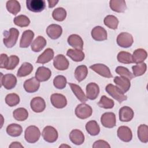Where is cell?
Instances as JSON below:
<instances>
[{"instance_id":"cell-12","label":"cell","mask_w":148,"mask_h":148,"mask_svg":"<svg viewBox=\"0 0 148 148\" xmlns=\"http://www.w3.org/2000/svg\"><path fill=\"white\" fill-rule=\"evenodd\" d=\"M50 101L53 106L58 109H62L66 106L67 100L64 95L61 94H53L50 97Z\"/></svg>"},{"instance_id":"cell-20","label":"cell","mask_w":148,"mask_h":148,"mask_svg":"<svg viewBox=\"0 0 148 148\" xmlns=\"http://www.w3.org/2000/svg\"><path fill=\"white\" fill-rule=\"evenodd\" d=\"M99 93V87L95 83H90L86 86V97L90 100L95 99Z\"/></svg>"},{"instance_id":"cell-51","label":"cell","mask_w":148,"mask_h":148,"mask_svg":"<svg viewBox=\"0 0 148 148\" xmlns=\"http://www.w3.org/2000/svg\"><path fill=\"white\" fill-rule=\"evenodd\" d=\"M49 3V8H52L54 7L56 4L58 2V1H55V0H51V1H47Z\"/></svg>"},{"instance_id":"cell-9","label":"cell","mask_w":148,"mask_h":148,"mask_svg":"<svg viewBox=\"0 0 148 148\" xmlns=\"http://www.w3.org/2000/svg\"><path fill=\"white\" fill-rule=\"evenodd\" d=\"M102 125L106 127L111 128L114 127L116 124V116L113 112H106L103 113L101 117Z\"/></svg>"},{"instance_id":"cell-41","label":"cell","mask_w":148,"mask_h":148,"mask_svg":"<svg viewBox=\"0 0 148 148\" xmlns=\"http://www.w3.org/2000/svg\"><path fill=\"white\" fill-rule=\"evenodd\" d=\"M15 25L20 27H25L29 25L30 20L29 18L25 15H19L14 17L13 20Z\"/></svg>"},{"instance_id":"cell-46","label":"cell","mask_w":148,"mask_h":148,"mask_svg":"<svg viewBox=\"0 0 148 148\" xmlns=\"http://www.w3.org/2000/svg\"><path fill=\"white\" fill-rule=\"evenodd\" d=\"M115 71L117 74L120 75V76L127 77L130 80L133 79L135 77L134 75L127 68L124 66H119L116 68Z\"/></svg>"},{"instance_id":"cell-23","label":"cell","mask_w":148,"mask_h":148,"mask_svg":"<svg viewBox=\"0 0 148 148\" xmlns=\"http://www.w3.org/2000/svg\"><path fill=\"white\" fill-rule=\"evenodd\" d=\"M68 44L76 50H82L83 48V41L82 38L77 34H72L68 38Z\"/></svg>"},{"instance_id":"cell-24","label":"cell","mask_w":148,"mask_h":148,"mask_svg":"<svg viewBox=\"0 0 148 148\" xmlns=\"http://www.w3.org/2000/svg\"><path fill=\"white\" fill-rule=\"evenodd\" d=\"M71 141L76 145H80L84 141V135L79 130H73L69 134Z\"/></svg>"},{"instance_id":"cell-45","label":"cell","mask_w":148,"mask_h":148,"mask_svg":"<svg viewBox=\"0 0 148 148\" xmlns=\"http://www.w3.org/2000/svg\"><path fill=\"white\" fill-rule=\"evenodd\" d=\"M66 79L62 75H58L56 76L53 80V84L54 87L58 89L64 88L66 87Z\"/></svg>"},{"instance_id":"cell-34","label":"cell","mask_w":148,"mask_h":148,"mask_svg":"<svg viewBox=\"0 0 148 148\" xmlns=\"http://www.w3.org/2000/svg\"><path fill=\"white\" fill-rule=\"evenodd\" d=\"M33 71V66L29 62H24L18 69L17 76L18 77H24L29 75Z\"/></svg>"},{"instance_id":"cell-10","label":"cell","mask_w":148,"mask_h":148,"mask_svg":"<svg viewBox=\"0 0 148 148\" xmlns=\"http://www.w3.org/2000/svg\"><path fill=\"white\" fill-rule=\"evenodd\" d=\"M90 68L104 77L111 78L113 77L109 68L103 64H95L92 65L90 66Z\"/></svg>"},{"instance_id":"cell-14","label":"cell","mask_w":148,"mask_h":148,"mask_svg":"<svg viewBox=\"0 0 148 148\" xmlns=\"http://www.w3.org/2000/svg\"><path fill=\"white\" fill-rule=\"evenodd\" d=\"M31 109L36 113L43 112L46 108L45 100L40 97H36L32 99L30 103Z\"/></svg>"},{"instance_id":"cell-42","label":"cell","mask_w":148,"mask_h":148,"mask_svg":"<svg viewBox=\"0 0 148 148\" xmlns=\"http://www.w3.org/2000/svg\"><path fill=\"white\" fill-rule=\"evenodd\" d=\"M132 69L134 76H140L143 75L146 71L147 65L146 63L142 62L132 66Z\"/></svg>"},{"instance_id":"cell-2","label":"cell","mask_w":148,"mask_h":148,"mask_svg":"<svg viewBox=\"0 0 148 148\" xmlns=\"http://www.w3.org/2000/svg\"><path fill=\"white\" fill-rule=\"evenodd\" d=\"M40 136V132L39 129L35 125H30L28 127L24 132V138L25 140L29 143H34L36 142Z\"/></svg>"},{"instance_id":"cell-11","label":"cell","mask_w":148,"mask_h":148,"mask_svg":"<svg viewBox=\"0 0 148 148\" xmlns=\"http://www.w3.org/2000/svg\"><path fill=\"white\" fill-rule=\"evenodd\" d=\"M69 61L62 54H58L53 60V65L54 68L59 71H64L69 67Z\"/></svg>"},{"instance_id":"cell-44","label":"cell","mask_w":148,"mask_h":148,"mask_svg":"<svg viewBox=\"0 0 148 148\" xmlns=\"http://www.w3.org/2000/svg\"><path fill=\"white\" fill-rule=\"evenodd\" d=\"M5 102L9 106H14L19 103L20 97L15 93L9 94L5 97Z\"/></svg>"},{"instance_id":"cell-31","label":"cell","mask_w":148,"mask_h":148,"mask_svg":"<svg viewBox=\"0 0 148 148\" xmlns=\"http://www.w3.org/2000/svg\"><path fill=\"white\" fill-rule=\"evenodd\" d=\"M86 130L91 136H96L100 132V127L95 120H91L87 122L86 124Z\"/></svg>"},{"instance_id":"cell-30","label":"cell","mask_w":148,"mask_h":148,"mask_svg":"<svg viewBox=\"0 0 148 148\" xmlns=\"http://www.w3.org/2000/svg\"><path fill=\"white\" fill-rule=\"evenodd\" d=\"M66 55L70 57L73 61L80 62L83 61L85 57L84 53L80 50L69 49L66 52Z\"/></svg>"},{"instance_id":"cell-28","label":"cell","mask_w":148,"mask_h":148,"mask_svg":"<svg viewBox=\"0 0 148 148\" xmlns=\"http://www.w3.org/2000/svg\"><path fill=\"white\" fill-rule=\"evenodd\" d=\"M132 56L133 62L136 64H140L143 62V61L146 59L147 53L146 51L143 49H138L134 51Z\"/></svg>"},{"instance_id":"cell-40","label":"cell","mask_w":148,"mask_h":148,"mask_svg":"<svg viewBox=\"0 0 148 148\" xmlns=\"http://www.w3.org/2000/svg\"><path fill=\"white\" fill-rule=\"evenodd\" d=\"M52 16L55 20L62 21L66 17V11L63 8H57L53 11Z\"/></svg>"},{"instance_id":"cell-16","label":"cell","mask_w":148,"mask_h":148,"mask_svg":"<svg viewBox=\"0 0 148 148\" xmlns=\"http://www.w3.org/2000/svg\"><path fill=\"white\" fill-rule=\"evenodd\" d=\"M91 35L92 38L97 41H103L107 39V32L104 28L101 26H96L93 28Z\"/></svg>"},{"instance_id":"cell-21","label":"cell","mask_w":148,"mask_h":148,"mask_svg":"<svg viewBox=\"0 0 148 148\" xmlns=\"http://www.w3.org/2000/svg\"><path fill=\"white\" fill-rule=\"evenodd\" d=\"M51 75V72L48 68L45 66L39 67L35 73V77L39 82H45L48 80Z\"/></svg>"},{"instance_id":"cell-33","label":"cell","mask_w":148,"mask_h":148,"mask_svg":"<svg viewBox=\"0 0 148 148\" xmlns=\"http://www.w3.org/2000/svg\"><path fill=\"white\" fill-rule=\"evenodd\" d=\"M87 67L84 65L78 66L75 71V77L79 82L83 81L87 77Z\"/></svg>"},{"instance_id":"cell-49","label":"cell","mask_w":148,"mask_h":148,"mask_svg":"<svg viewBox=\"0 0 148 148\" xmlns=\"http://www.w3.org/2000/svg\"><path fill=\"white\" fill-rule=\"evenodd\" d=\"M9 57L6 54H1V68H6V66L8 64Z\"/></svg>"},{"instance_id":"cell-5","label":"cell","mask_w":148,"mask_h":148,"mask_svg":"<svg viewBox=\"0 0 148 148\" xmlns=\"http://www.w3.org/2000/svg\"><path fill=\"white\" fill-rule=\"evenodd\" d=\"M42 135L44 140L49 143L56 142L58 136V132L56 129L50 125L46 126L43 128Z\"/></svg>"},{"instance_id":"cell-1","label":"cell","mask_w":148,"mask_h":148,"mask_svg":"<svg viewBox=\"0 0 148 148\" xmlns=\"http://www.w3.org/2000/svg\"><path fill=\"white\" fill-rule=\"evenodd\" d=\"M3 35V42L5 46L8 48H11L16 43L19 35V31L16 28H11L9 31H5Z\"/></svg>"},{"instance_id":"cell-8","label":"cell","mask_w":148,"mask_h":148,"mask_svg":"<svg viewBox=\"0 0 148 148\" xmlns=\"http://www.w3.org/2000/svg\"><path fill=\"white\" fill-rule=\"evenodd\" d=\"M1 83L6 89L10 90L14 88L17 84V79L16 76L11 73H8L3 75L1 73Z\"/></svg>"},{"instance_id":"cell-27","label":"cell","mask_w":148,"mask_h":148,"mask_svg":"<svg viewBox=\"0 0 148 148\" xmlns=\"http://www.w3.org/2000/svg\"><path fill=\"white\" fill-rule=\"evenodd\" d=\"M68 84L73 94L80 102H82V103H84L87 101L88 98H87L86 95L84 94L83 91L79 86L72 83H69Z\"/></svg>"},{"instance_id":"cell-36","label":"cell","mask_w":148,"mask_h":148,"mask_svg":"<svg viewBox=\"0 0 148 148\" xmlns=\"http://www.w3.org/2000/svg\"><path fill=\"white\" fill-rule=\"evenodd\" d=\"M6 9L9 13L16 15L20 11L21 6L17 1L10 0L6 2Z\"/></svg>"},{"instance_id":"cell-6","label":"cell","mask_w":148,"mask_h":148,"mask_svg":"<svg viewBox=\"0 0 148 148\" xmlns=\"http://www.w3.org/2000/svg\"><path fill=\"white\" fill-rule=\"evenodd\" d=\"M117 45L124 48H128L132 46L134 42L133 37L131 34L128 32H121L117 37Z\"/></svg>"},{"instance_id":"cell-7","label":"cell","mask_w":148,"mask_h":148,"mask_svg":"<svg viewBox=\"0 0 148 148\" xmlns=\"http://www.w3.org/2000/svg\"><path fill=\"white\" fill-rule=\"evenodd\" d=\"M26 6L29 11L38 13L45 9L46 2L44 0H27Z\"/></svg>"},{"instance_id":"cell-35","label":"cell","mask_w":148,"mask_h":148,"mask_svg":"<svg viewBox=\"0 0 148 148\" xmlns=\"http://www.w3.org/2000/svg\"><path fill=\"white\" fill-rule=\"evenodd\" d=\"M138 137L143 143L148 142V127L146 124H141L138 128Z\"/></svg>"},{"instance_id":"cell-37","label":"cell","mask_w":148,"mask_h":148,"mask_svg":"<svg viewBox=\"0 0 148 148\" xmlns=\"http://www.w3.org/2000/svg\"><path fill=\"white\" fill-rule=\"evenodd\" d=\"M13 117L19 121L25 120L28 117V113L26 109L23 108H17L13 112Z\"/></svg>"},{"instance_id":"cell-29","label":"cell","mask_w":148,"mask_h":148,"mask_svg":"<svg viewBox=\"0 0 148 148\" xmlns=\"http://www.w3.org/2000/svg\"><path fill=\"white\" fill-rule=\"evenodd\" d=\"M46 40L42 36H38L32 43L31 49L34 52L40 51L46 45Z\"/></svg>"},{"instance_id":"cell-17","label":"cell","mask_w":148,"mask_h":148,"mask_svg":"<svg viewBox=\"0 0 148 148\" xmlns=\"http://www.w3.org/2000/svg\"><path fill=\"white\" fill-rule=\"evenodd\" d=\"M39 87V81L34 77L25 80L24 83V88L25 90L29 93H32L37 91Z\"/></svg>"},{"instance_id":"cell-50","label":"cell","mask_w":148,"mask_h":148,"mask_svg":"<svg viewBox=\"0 0 148 148\" xmlns=\"http://www.w3.org/2000/svg\"><path fill=\"white\" fill-rule=\"evenodd\" d=\"M10 148H23V146L18 142H13L9 146Z\"/></svg>"},{"instance_id":"cell-13","label":"cell","mask_w":148,"mask_h":148,"mask_svg":"<svg viewBox=\"0 0 148 148\" xmlns=\"http://www.w3.org/2000/svg\"><path fill=\"white\" fill-rule=\"evenodd\" d=\"M116 86L124 94L127 92L131 87L130 80L122 76H116L113 80Z\"/></svg>"},{"instance_id":"cell-52","label":"cell","mask_w":148,"mask_h":148,"mask_svg":"<svg viewBox=\"0 0 148 148\" xmlns=\"http://www.w3.org/2000/svg\"><path fill=\"white\" fill-rule=\"evenodd\" d=\"M66 147V146H67L68 147H71V146H67V145H62L61 146H60V147Z\"/></svg>"},{"instance_id":"cell-3","label":"cell","mask_w":148,"mask_h":148,"mask_svg":"<svg viewBox=\"0 0 148 148\" xmlns=\"http://www.w3.org/2000/svg\"><path fill=\"white\" fill-rule=\"evenodd\" d=\"M106 91L114 99L117 100L119 103L127 99V97L116 86L112 84H108L105 87Z\"/></svg>"},{"instance_id":"cell-32","label":"cell","mask_w":148,"mask_h":148,"mask_svg":"<svg viewBox=\"0 0 148 148\" xmlns=\"http://www.w3.org/2000/svg\"><path fill=\"white\" fill-rule=\"evenodd\" d=\"M23 132V128L19 124L13 123L9 124L6 128L7 134L13 137H17L20 136Z\"/></svg>"},{"instance_id":"cell-19","label":"cell","mask_w":148,"mask_h":148,"mask_svg":"<svg viewBox=\"0 0 148 148\" xmlns=\"http://www.w3.org/2000/svg\"><path fill=\"white\" fill-rule=\"evenodd\" d=\"M46 33L50 38L52 39H57L61 35L62 33V29L60 25L53 24L47 27L46 29Z\"/></svg>"},{"instance_id":"cell-26","label":"cell","mask_w":148,"mask_h":148,"mask_svg":"<svg viewBox=\"0 0 148 148\" xmlns=\"http://www.w3.org/2000/svg\"><path fill=\"white\" fill-rule=\"evenodd\" d=\"M54 57V51L51 48L46 49L38 58L36 62L39 64H46L50 61Z\"/></svg>"},{"instance_id":"cell-43","label":"cell","mask_w":148,"mask_h":148,"mask_svg":"<svg viewBox=\"0 0 148 148\" xmlns=\"http://www.w3.org/2000/svg\"><path fill=\"white\" fill-rule=\"evenodd\" d=\"M114 101L105 95L101 97L99 101L98 102V105L104 109H112L114 106Z\"/></svg>"},{"instance_id":"cell-39","label":"cell","mask_w":148,"mask_h":148,"mask_svg":"<svg viewBox=\"0 0 148 148\" xmlns=\"http://www.w3.org/2000/svg\"><path fill=\"white\" fill-rule=\"evenodd\" d=\"M119 62L123 64H131L133 62L132 56L131 53L127 51H120L118 53L117 57Z\"/></svg>"},{"instance_id":"cell-22","label":"cell","mask_w":148,"mask_h":148,"mask_svg":"<svg viewBox=\"0 0 148 148\" xmlns=\"http://www.w3.org/2000/svg\"><path fill=\"white\" fill-rule=\"evenodd\" d=\"M34 37V33L31 30H26L25 31L21 36L20 47L21 48H27L31 43Z\"/></svg>"},{"instance_id":"cell-4","label":"cell","mask_w":148,"mask_h":148,"mask_svg":"<svg viewBox=\"0 0 148 148\" xmlns=\"http://www.w3.org/2000/svg\"><path fill=\"white\" fill-rule=\"evenodd\" d=\"M75 113L78 118L80 119H86L91 116L92 109L90 105L83 103L76 106Z\"/></svg>"},{"instance_id":"cell-15","label":"cell","mask_w":148,"mask_h":148,"mask_svg":"<svg viewBox=\"0 0 148 148\" xmlns=\"http://www.w3.org/2000/svg\"><path fill=\"white\" fill-rule=\"evenodd\" d=\"M117 136L120 140L128 142L132 138V133L131 129L127 126H120L117 130Z\"/></svg>"},{"instance_id":"cell-48","label":"cell","mask_w":148,"mask_h":148,"mask_svg":"<svg viewBox=\"0 0 148 148\" xmlns=\"http://www.w3.org/2000/svg\"><path fill=\"white\" fill-rule=\"evenodd\" d=\"M93 148H110V145L106 141L103 140H98L95 141L93 145Z\"/></svg>"},{"instance_id":"cell-38","label":"cell","mask_w":148,"mask_h":148,"mask_svg":"<svg viewBox=\"0 0 148 148\" xmlns=\"http://www.w3.org/2000/svg\"><path fill=\"white\" fill-rule=\"evenodd\" d=\"M103 23L108 28L112 29H116L118 27L119 20L117 18L113 15H108L105 17Z\"/></svg>"},{"instance_id":"cell-47","label":"cell","mask_w":148,"mask_h":148,"mask_svg":"<svg viewBox=\"0 0 148 148\" xmlns=\"http://www.w3.org/2000/svg\"><path fill=\"white\" fill-rule=\"evenodd\" d=\"M19 63V58L15 55L10 56L8 58V61L7 65L6 66V69L12 70L14 69Z\"/></svg>"},{"instance_id":"cell-18","label":"cell","mask_w":148,"mask_h":148,"mask_svg":"<svg viewBox=\"0 0 148 148\" xmlns=\"http://www.w3.org/2000/svg\"><path fill=\"white\" fill-rule=\"evenodd\" d=\"M119 119L123 122L130 121L134 117V112L129 106H123L119 110Z\"/></svg>"},{"instance_id":"cell-25","label":"cell","mask_w":148,"mask_h":148,"mask_svg":"<svg viewBox=\"0 0 148 148\" xmlns=\"http://www.w3.org/2000/svg\"><path fill=\"white\" fill-rule=\"evenodd\" d=\"M109 6L113 11L117 13H123L127 9L126 2L124 0H111Z\"/></svg>"}]
</instances>
